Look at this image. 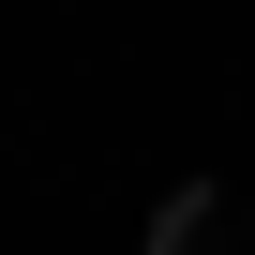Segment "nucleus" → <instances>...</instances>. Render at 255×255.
<instances>
[{"mask_svg":"<svg viewBox=\"0 0 255 255\" xmlns=\"http://www.w3.org/2000/svg\"><path fill=\"white\" fill-rule=\"evenodd\" d=\"M150 255H255V225H225V195H165L150 210Z\"/></svg>","mask_w":255,"mask_h":255,"instance_id":"nucleus-1","label":"nucleus"}]
</instances>
